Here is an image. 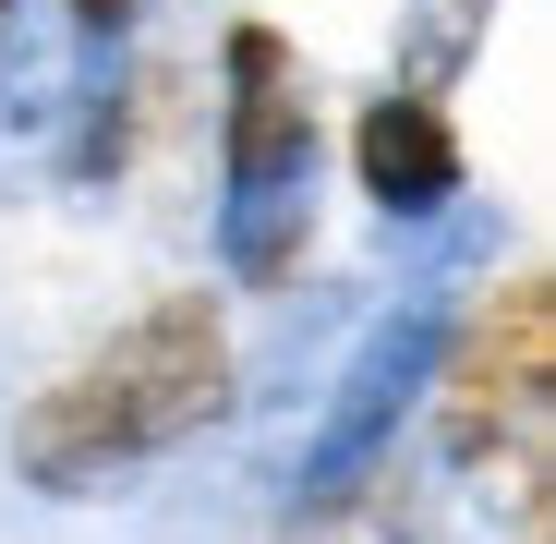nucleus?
I'll use <instances>...</instances> for the list:
<instances>
[{"mask_svg": "<svg viewBox=\"0 0 556 544\" xmlns=\"http://www.w3.org/2000/svg\"><path fill=\"white\" fill-rule=\"evenodd\" d=\"M230 315L218 291H157L134 327H110L98 351H73L61 376L13 412V472L37 496H110L122 472L194 447L230 412Z\"/></svg>", "mask_w": 556, "mask_h": 544, "instance_id": "obj_1", "label": "nucleus"}, {"mask_svg": "<svg viewBox=\"0 0 556 544\" xmlns=\"http://www.w3.org/2000/svg\"><path fill=\"white\" fill-rule=\"evenodd\" d=\"M218 181H230V266L254 291H278L303 266V194H315V85L278 25H230L218 37Z\"/></svg>", "mask_w": 556, "mask_h": 544, "instance_id": "obj_2", "label": "nucleus"}, {"mask_svg": "<svg viewBox=\"0 0 556 544\" xmlns=\"http://www.w3.org/2000/svg\"><path fill=\"white\" fill-rule=\"evenodd\" d=\"M544 412H556V291L544 266H508L459 315V351L435 363V435L459 472H496L520 447H544Z\"/></svg>", "mask_w": 556, "mask_h": 544, "instance_id": "obj_3", "label": "nucleus"}, {"mask_svg": "<svg viewBox=\"0 0 556 544\" xmlns=\"http://www.w3.org/2000/svg\"><path fill=\"white\" fill-rule=\"evenodd\" d=\"M424 363H435V327H424V315L376 327V351L351 363V400H339V412H327V435H315V472H351L363 447L388 435V412L412 400V376H424Z\"/></svg>", "mask_w": 556, "mask_h": 544, "instance_id": "obj_5", "label": "nucleus"}, {"mask_svg": "<svg viewBox=\"0 0 556 544\" xmlns=\"http://www.w3.org/2000/svg\"><path fill=\"white\" fill-rule=\"evenodd\" d=\"M351 181H363L388 218H435V206L459 194V122H447V98H424V85L363 98V122H351Z\"/></svg>", "mask_w": 556, "mask_h": 544, "instance_id": "obj_4", "label": "nucleus"}, {"mask_svg": "<svg viewBox=\"0 0 556 544\" xmlns=\"http://www.w3.org/2000/svg\"><path fill=\"white\" fill-rule=\"evenodd\" d=\"M13 13H25V0H0V49H13Z\"/></svg>", "mask_w": 556, "mask_h": 544, "instance_id": "obj_7", "label": "nucleus"}, {"mask_svg": "<svg viewBox=\"0 0 556 544\" xmlns=\"http://www.w3.org/2000/svg\"><path fill=\"white\" fill-rule=\"evenodd\" d=\"M134 13H146V0H73V25H85V37H122Z\"/></svg>", "mask_w": 556, "mask_h": 544, "instance_id": "obj_6", "label": "nucleus"}]
</instances>
